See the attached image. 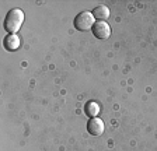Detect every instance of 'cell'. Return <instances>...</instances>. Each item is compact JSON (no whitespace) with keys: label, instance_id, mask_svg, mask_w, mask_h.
<instances>
[{"label":"cell","instance_id":"obj_5","mask_svg":"<svg viewBox=\"0 0 157 151\" xmlns=\"http://www.w3.org/2000/svg\"><path fill=\"white\" fill-rule=\"evenodd\" d=\"M3 46L4 49L9 50V52H13V50H17L20 48V38L16 34H9L3 39Z\"/></svg>","mask_w":157,"mask_h":151},{"label":"cell","instance_id":"obj_4","mask_svg":"<svg viewBox=\"0 0 157 151\" xmlns=\"http://www.w3.org/2000/svg\"><path fill=\"white\" fill-rule=\"evenodd\" d=\"M104 122L100 118H90L87 122V131L91 136H101L104 133Z\"/></svg>","mask_w":157,"mask_h":151},{"label":"cell","instance_id":"obj_2","mask_svg":"<svg viewBox=\"0 0 157 151\" xmlns=\"http://www.w3.org/2000/svg\"><path fill=\"white\" fill-rule=\"evenodd\" d=\"M73 24L77 31H90L93 30V25H94V17L90 11H82L75 17Z\"/></svg>","mask_w":157,"mask_h":151},{"label":"cell","instance_id":"obj_6","mask_svg":"<svg viewBox=\"0 0 157 151\" xmlns=\"http://www.w3.org/2000/svg\"><path fill=\"white\" fill-rule=\"evenodd\" d=\"M91 14L98 21H105L109 17V9L107 6H104V4H101V6L94 7V10L91 11Z\"/></svg>","mask_w":157,"mask_h":151},{"label":"cell","instance_id":"obj_1","mask_svg":"<svg viewBox=\"0 0 157 151\" xmlns=\"http://www.w3.org/2000/svg\"><path fill=\"white\" fill-rule=\"evenodd\" d=\"M24 23V11L20 9H11L6 14L3 27L9 34H16Z\"/></svg>","mask_w":157,"mask_h":151},{"label":"cell","instance_id":"obj_7","mask_svg":"<svg viewBox=\"0 0 157 151\" xmlns=\"http://www.w3.org/2000/svg\"><path fill=\"white\" fill-rule=\"evenodd\" d=\"M84 112H86V115L90 116V118H95L98 115V112H100V106H98L97 102L88 101L84 106Z\"/></svg>","mask_w":157,"mask_h":151},{"label":"cell","instance_id":"obj_3","mask_svg":"<svg viewBox=\"0 0 157 151\" xmlns=\"http://www.w3.org/2000/svg\"><path fill=\"white\" fill-rule=\"evenodd\" d=\"M93 34L98 39H108L111 35V28L105 21H97L93 25Z\"/></svg>","mask_w":157,"mask_h":151}]
</instances>
